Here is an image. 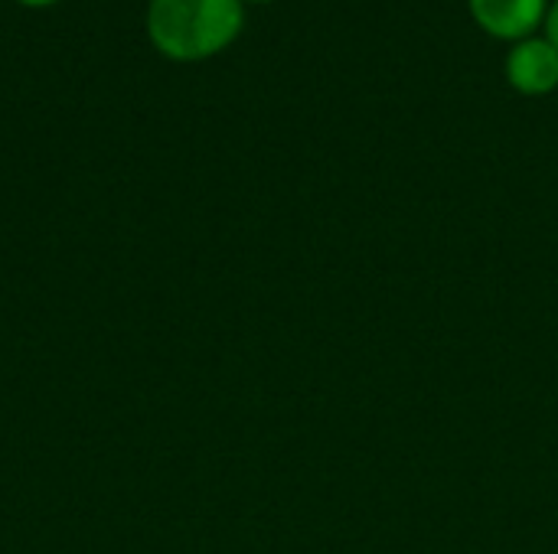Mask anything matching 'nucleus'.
Wrapping results in <instances>:
<instances>
[{"mask_svg":"<svg viewBox=\"0 0 558 554\" xmlns=\"http://www.w3.org/2000/svg\"><path fill=\"white\" fill-rule=\"evenodd\" d=\"M245 26L242 0H150V42L177 59L196 62L222 52Z\"/></svg>","mask_w":558,"mask_h":554,"instance_id":"nucleus-1","label":"nucleus"},{"mask_svg":"<svg viewBox=\"0 0 558 554\" xmlns=\"http://www.w3.org/2000/svg\"><path fill=\"white\" fill-rule=\"evenodd\" d=\"M474 23L507 42L530 39L549 16V0H468Z\"/></svg>","mask_w":558,"mask_h":554,"instance_id":"nucleus-2","label":"nucleus"},{"mask_svg":"<svg viewBox=\"0 0 558 554\" xmlns=\"http://www.w3.org/2000/svg\"><path fill=\"white\" fill-rule=\"evenodd\" d=\"M507 82L520 95H549L558 88V49L546 36L513 42L507 52Z\"/></svg>","mask_w":558,"mask_h":554,"instance_id":"nucleus-3","label":"nucleus"},{"mask_svg":"<svg viewBox=\"0 0 558 554\" xmlns=\"http://www.w3.org/2000/svg\"><path fill=\"white\" fill-rule=\"evenodd\" d=\"M546 39L558 49V0L549 7V16H546Z\"/></svg>","mask_w":558,"mask_h":554,"instance_id":"nucleus-4","label":"nucleus"},{"mask_svg":"<svg viewBox=\"0 0 558 554\" xmlns=\"http://www.w3.org/2000/svg\"><path fill=\"white\" fill-rule=\"evenodd\" d=\"M20 3H26V7H46V3H56V0H20Z\"/></svg>","mask_w":558,"mask_h":554,"instance_id":"nucleus-5","label":"nucleus"},{"mask_svg":"<svg viewBox=\"0 0 558 554\" xmlns=\"http://www.w3.org/2000/svg\"><path fill=\"white\" fill-rule=\"evenodd\" d=\"M255 3H268V0H255Z\"/></svg>","mask_w":558,"mask_h":554,"instance_id":"nucleus-6","label":"nucleus"}]
</instances>
